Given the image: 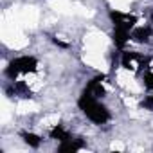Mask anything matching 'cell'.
I'll return each instance as SVG.
<instances>
[{
  "instance_id": "obj_1",
  "label": "cell",
  "mask_w": 153,
  "mask_h": 153,
  "mask_svg": "<svg viewBox=\"0 0 153 153\" xmlns=\"http://www.w3.org/2000/svg\"><path fill=\"white\" fill-rule=\"evenodd\" d=\"M78 108L81 110V114L88 121H92L94 124H99V126L106 124L112 119L110 110L101 103V99H97V97H94V96H90L87 92H83L78 97Z\"/></svg>"
},
{
  "instance_id": "obj_2",
  "label": "cell",
  "mask_w": 153,
  "mask_h": 153,
  "mask_svg": "<svg viewBox=\"0 0 153 153\" xmlns=\"http://www.w3.org/2000/svg\"><path fill=\"white\" fill-rule=\"evenodd\" d=\"M38 67H40V63H38V59L34 56H29V54L16 56L4 68V76H6L9 81H15V79H18V76H25V74L38 72Z\"/></svg>"
},
{
  "instance_id": "obj_3",
  "label": "cell",
  "mask_w": 153,
  "mask_h": 153,
  "mask_svg": "<svg viewBox=\"0 0 153 153\" xmlns=\"http://www.w3.org/2000/svg\"><path fill=\"white\" fill-rule=\"evenodd\" d=\"M108 20L112 24V27H117V29H126L131 33V29L137 25L139 18L131 13H124V11H119V9H108Z\"/></svg>"
},
{
  "instance_id": "obj_4",
  "label": "cell",
  "mask_w": 153,
  "mask_h": 153,
  "mask_svg": "<svg viewBox=\"0 0 153 153\" xmlns=\"http://www.w3.org/2000/svg\"><path fill=\"white\" fill-rule=\"evenodd\" d=\"M146 65V58L135 51H123L121 54V67L124 70H130L133 74H140L144 70Z\"/></svg>"
},
{
  "instance_id": "obj_5",
  "label": "cell",
  "mask_w": 153,
  "mask_h": 153,
  "mask_svg": "<svg viewBox=\"0 0 153 153\" xmlns=\"http://www.w3.org/2000/svg\"><path fill=\"white\" fill-rule=\"evenodd\" d=\"M131 42L139 43V45H148L153 40V27L151 25H135L130 33Z\"/></svg>"
},
{
  "instance_id": "obj_6",
  "label": "cell",
  "mask_w": 153,
  "mask_h": 153,
  "mask_svg": "<svg viewBox=\"0 0 153 153\" xmlns=\"http://www.w3.org/2000/svg\"><path fill=\"white\" fill-rule=\"evenodd\" d=\"M6 92L9 96H16V97H22V99H31L33 97V90L29 88V85L24 81V79H15L11 81V85L6 88Z\"/></svg>"
},
{
  "instance_id": "obj_7",
  "label": "cell",
  "mask_w": 153,
  "mask_h": 153,
  "mask_svg": "<svg viewBox=\"0 0 153 153\" xmlns=\"http://www.w3.org/2000/svg\"><path fill=\"white\" fill-rule=\"evenodd\" d=\"M103 79H105V76H96V78H92L87 83V87H85L83 92H87V94H90V96H94L97 99H103L106 96V88H105Z\"/></svg>"
},
{
  "instance_id": "obj_8",
  "label": "cell",
  "mask_w": 153,
  "mask_h": 153,
  "mask_svg": "<svg viewBox=\"0 0 153 153\" xmlns=\"http://www.w3.org/2000/svg\"><path fill=\"white\" fill-rule=\"evenodd\" d=\"M85 148V142L81 139H67L63 142L58 144V153H76V151H79Z\"/></svg>"
},
{
  "instance_id": "obj_9",
  "label": "cell",
  "mask_w": 153,
  "mask_h": 153,
  "mask_svg": "<svg viewBox=\"0 0 153 153\" xmlns=\"http://www.w3.org/2000/svg\"><path fill=\"white\" fill-rule=\"evenodd\" d=\"M110 36H112L114 45H115L117 49H121V51L128 45V42H131V38H130V31H126V29H117V27H114Z\"/></svg>"
},
{
  "instance_id": "obj_10",
  "label": "cell",
  "mask_w": 153,
  "mask_h": 153,
  "mask_svg": "<svg viewBox=\"0 0 153 153\" xmlns=\"http://www.w3.org/2000/svg\"><path fill=\"white\" fill-rule=\"evenodd\" d=\"M20 137H22L24 144L29 146L31 149H38V148L42 146V142H43L42 135H38V133H34V131H20Z\"/></svg>"
},
{
  "instance_id": "obj_11",
  "label": "cell",
  "mask_w": 153,
  "mask_h": 153,
  "mask_svg": "<svg viewBox=\"0 0 153 153\" xmlns=\"http://www.w3.org/2000/svg\"><path fill=\"white\" fill-rule=\"evenodd\" d=\"M49 137H51L52 140L63 142V140H67V139H72V133H70L63 124H56V126H52V128L49 130Z\"/></svg>"
},
{
  "instance_id": "obj_12",
  "label": "cell",
  "mask_w": 153,
  "mask_h": 153,
  "mask_svg": "<svg viewBox=\"0 0 153 153\" xmlns=\"http://www.w3.org/2000/svg\"><path fill=\"white\" fill-rule=\"evenodd\" d=\"M139 108H140V110H146V112H153V96H151V94L144 96V97L139 101Z\"/></svg>"
},
{
  "instance_id": "obj_13",
  "label": "cell",
  "mask_w": 153,
  "mask_h": 153,
  "mask_svg": "<svg viewBox=\"0 0 153 153\" xmlns=\"http://www.w3.org/2000/svg\"><path fill=\"white\" fill-rule=\"evenodd\" d=\"M142 85L146 90L153 92V72H144L142 74Z\"/></svg>"
},
{
  "instance_id": "obj_14",
  "label": "cell",
  "mask_w": 153,
  "mask_h": 153,
  "mask_svg": "<svg viewBox=\"0 0 153 153\" xmlns=\"http://www.w3.org/2000/svg\"><path fill=\"white\" fill-rule=\"evenodd\" d=\"M51 40H52L54 45H58V47H61V49H68V43H65V42H61V40H58V38H51Z\"/></svg>"
},
{
  "instance_id": "obj_15",
  "label": "cell",
  "mask_w": 153,
  "mask_h": 153,
  "mask_svg": "<svg viewBox=\"0 0 153 153\" xmlns=\"http://www.w3.org/2000/svg\"><path fill=\"white\" fill-rule=\"evenodd\" d=\"M149 24H151V25H153V13H151V15H149Z\"/></svg>"
}]
</instances>
